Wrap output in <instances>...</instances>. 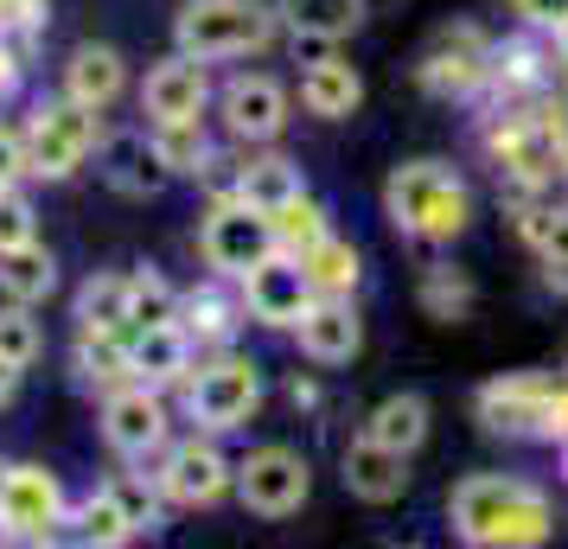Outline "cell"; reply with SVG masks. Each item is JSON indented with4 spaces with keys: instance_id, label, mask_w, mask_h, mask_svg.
Instances as JSON below:
<instances>
[{
    "instance_id": "1",
    "label": "cell",
    "mask_w": 568,
    "mask_h": 549,
    "mask_svg": "<svg viewBox=\"0 0 568 549\" xmlns=\"http://www.w3.org/2000/svg\"><path fill=\"white\" fill-rule=\"evenodd\" d=\"M447 523H454L460 543H479V549L542 543L549 523H556V505L517 472H466L447 492Z\"/></svg>"
},
{
    "instance_id": "2",
    "label": "cell",
    "mask_w": 568,
    "mask_h": 549,
    "mask_svg": "<svg viewBox=\"0 0 568 549\" xmlns=\"http://www.w3.org/2000/svg\"><path fill=\"white\" fill-rule=\"evenodd\" d=\"M384 211L396 231L409 236H428V243H454L466 231V217H473V192L454 166H440V160H409V166H396L384 185Z\"/></svg>"
},
{
    "instance_id": "3",
    "label": "cell",
    "mask_w": 568,
    "mask_h": 549,
    "mask_svg": "<svg viewBox=\"0 0 568 549\" xmlns=\"http://www.w3.org/2000/svg\"><path fill=\"white\" fill-rule=\"evenodd\" d=\"M268 39V13L256 0H185V13L173 20V45L199 64H224V58L256 52Z\"/></svg>"
},
{
    "instance_id": "4",
    "label": "cell",
    "mask_w": 568,
    "mask_h": 549,
    "mask_svg": "<svg viewBox=\"0 0 568 549\" xmlns=\"http://www.w3.org/2000/svg\"><path fill=\"white\" fill-rule=\"evenodd\" d=\"M199 243H205V262H211V268H217V275H236V282H243L256 262H268L275 250H282L275 217H268V211H256V205H243V199L211 211Z\"/></svg>"
},
{
    "instance_id": "5",
    "label": "cell",
    "mask_w": 568,
    "mask_h": 549,
    "mask_svg": "<svg viewBox=\"0 0 568 549\" xmlns=\"http://www.w3.org/2000/svg\"><path fill=\"white\" fill-rule=\"evenodd\" d=\"M185 403H192V421H199V428H211V435H231V428H243V421L256 416L262 370L250 365V358H217V365H205L199 377H192Z\"/></svg>"
},
{
    "instance_id": "6",
    "label": "cell",
    "mask_w": 568,
    "mask_h": 549,
    "mask_svg": "<svg viewBox=\"0 0 568 549\" xmlns=\"http://www.w3.org/2000/svg\"><path fill=\"white\" fill-rule=\"evenodd\" d=\"M90 115H97V109L71 103V96L52 103V109H39L32 129H27V173H39V180H71L83 166V154L97 148Z\"/></svg>"
},
{
    "instance_id": "7",
    "label": "cell",
    "mask_w": 568,
    "mask_h": 549,
    "mask_svg": "<svg viewBox=\"0 0 568 549\" xmlns=\"http://www.w3.org/2000/svg\"><path fill=\"white\" fill-rule=\"evenodd\" d=\"M320 301V288H313V275H307V262L301 256H275L256 262L250 275H243V307H250V319H262V326H301L307 319V307Z\"/></svg>"
},
{
    "instance_id": "8",
    "label": "cell",
    "mask_w": 568,
    "mask_h": 549,
    "mask_svg": "<svg viewBox=\"0 0 568 549\" xmlns=\"http://www.w3.org/2000/svg\"><path fill=\"white\" fill-rule=\"evenodd\" d=\"M236 492H243V505H250L256 518H287V511L307 505L313 472L294 447H256V454L236 467Z\"/></svg>"
},
{
    "instance_id": "9",
    "label": "cell",
    "mask_w": 568,
    "mask_h": 549,
    "mask_svg": "<svg viewBox=\"0 0 568 549\" xmlns=\"http://www.w3.org/2000/svg\"><path fill=\"white\" fill-rule=\"evenodd\" d=\"M205 96H211L205 64L173 52V58H160L154 71H148V83H141V115L154 129H180V122H199L205 115Z\"/></svg>"
},
{
    "instance_id": "10",
    "label": "cell",
    "mask_w": 568,
    "mask_h": 549,
    "mask_svg": "<svg viewBox=\"0 0 568 549\" xmlns=\"http://www.w3.org/2000/svg\"><path fill=\"white\" fill-rule=\"evenodd\" d=\"M58 523V479L39 467H7L0 472V530L7 537H27V543H39V537H52Z\"/></svg>"
},
{
    "instance_id": "11",
    "label": "cell",
    "mask_w": 568,
    "mask_h": 549,
    "mask_svg": "<svg viewBox=\"0 0 568 549\" xmlns=\"http://www.w3.org/2000/svg\"><path fill=\"white\" fill-rule=\"evenodd\" d=\"M103 441L122 454V460H148L160 441H166V403H160L148 384L134 390H115L103 403Z\"/></svg>"
},
{
    "instance_id": "12",
    "label": "cell",
    "mask_w": 568,
    "mask_h": 549,
    "mask_svg": "<svg viewBox=\"0 0 568 549\" xmlns=\"http://www.w3.org/2000/svg\"><path fill=\"white\" fill-rule=\"evenodd\" d=\"M294 339H301V352H307L313 365H352L364 345V319L345 294H320L307 307V319L294 326Z\"/></svg>"
},
{
    "instance_id": "13",
    "label": "cell",
    "mask_w": 568,
    "mask_h": 549,
    "mask_svg": "<svg viewBox=\"0 0 568 549\" xmlns=\"http://www.w3.org/2000/svg\"><path fill=\"white\" fill-rule=\"evenodd\" d=\"M217 109H224V129L236 134V141H275L287 122V90L275 78H231L224 83V96H217Z\"/></svg>"
},
{
    "instance_id": "14",
    "label": "cell",
    "mask_w": 568,
    "mask_h": 549,
    "mask_svg": "<svg viewBox=\"0 0 568 549\" xmlns=\"http://www.w3.org/2000/svg\"><path fill=\"white\" fill-rule=\"evenodd\" d=\"M166 154H160V134L148 141V129H115L103 134V180L115 185V192H129V199H148V192H160L166 185Z\"/></svg>"
},
{
    "instance_id": "15",
    "label": "cell",
    "mask_w": 568,
    "mask_h": 549,
    "mask_svg": "<svg viewBox=\"0 0 568 549\" xmlns=\"http://www.w3.org/2000/svg\"><path fill=\"white\" fill-rule=\"evenodd\" d=\"M231 460L217 454L211 441H180L173 454H166V472H160V486H166V498H180V505H211V498L231 492Z\"/></svg>"
},
{
    "instance_id": "16",
    "label": "cell",
    "mask_w": 568,
    "mask_h": 549,
    "mask_svg": "<svg viewBox=\"0 0 568 549\" xmlns=\"http://www.w3.org/2000/svg\"><path fill=\"white\" fill-rule=\"evenodd\" d=\"M345 492L364 498V505H396V498L409 492V454L358 435V441L345 447Z\"/></svg>"
},
{
    "instance_id": "17",
    "label": "cell",
    "mask_w": 568,
    "mask_h": 549,
    "mask_svg": "<svg viewBox=\"0 0 568 549\" xmlns=\"http://www.w3.org/2000/svg\"><path fill=\"white\" fill-rule=\"evenodd\" d=\"M129 370L141 384H173V377H185V370H192V339H185V326L148 319L129 345Z\"/></svg>"
},
{
    "instance_id": "18",
    "label": "cell",
    "mask_w": 568,
    "mask_h": 549,
    "mask_svg": "<svg viewBox=\"0 0 568 549\" xmlns=\"http://www.w3.org/2000/svg\"><path fill=\"white\" fill-rule=\"evenodd\" d=\"M301 103L320 122H352L364 103V78L345 58H320V64H307V78H301Z\"/></svg>"
},
{
    "instance_id": "19",
    "label": "cell",
    "mask_w": 568,
    "mask_h": 549,
    "mask_svg": "<svg viewBox=\"0 0 568 549\" xmlns=\"http://www.w3.org/2000/svg\"><path fill=\"white\" fill-rule=\"evenodd\" d=\"M64 96L83 109H109L122 96V52L115 45H78L64 64Z\"/></svg>"
},
{
    "instance_id": "20",
    "label": "cell",
    "mask_w": 568,
    "mask_h": 549,
    "mask_svg": "<svg viewBox=\"0 0 568 549\" xmlns=\"http://www.w3.org/2000/svg\"><path fill=\"white\" fill-rule=\"evenodd\" d=\"M428 396H415V390H403V396H384L377 409H371V421H364V435L371 441H384V447H396V454H415V447L428 441Z\"/></svg>"
},
{
    "instance_id": "21",
    "label": "cell",
    "mask_w": 568,
    "mask_h": 549,
    "mask_svg": "<svg viewBox=\"0 0 568 549\" xmlns=\"http://www.w3.org/2000/svg\"><path fill=\"white\" fill-rule=\"evenodd\" d=\"M236 199L275 217V211H287L294 199H307V180H301V166H294V160H256V166H243Z\"/></svg>"
},
{
    "instance_id": "22",
    "label": "cell",
    "mask_w": 568,
    "mask_h": 549,
    "mask_svg": "<svg viewBox=\"0 0 568 549\" xmlns=\"http://www.w3.org/2000/svg\"><path fill=\"white\" fill-rule=\"evenodd\" d=\"M549 384H537V377H511V384H491L479 403H486L491 428H542V416H549Z\"/></svg>"
},
{
    "instance_id": "23",
    "label": "cell",
    "mask_w": 568,
    "mask_h": 549,
    "mask_svg": "<svg viewBox=\"0 0 568 549\" xmlns=\"http://www.w3.org/2000/svg\"><path fill=\"white\" fill-rule=\"evenodd\" d=\"M52 288H58V268H52V256H45L39 243L0 250V294H7V301L32 307V301H45Z\"/></svg>"
},
{
    "instance_id": "24",
    "label": "cell",
    "mask_w": 568,
    "mask_h": 549,
    "mask_svg": "<svg viewBox=\"0 0 568 549\" xmlns=\"http://www.w3.org/2000/svg\"><path fill=\"white\" fill-rule=\"evenodd\" d=\"M275 13L287 20V32H326V39H345V32H358L364 0H275Z\"/></svg>"
},
{
    "instance_id": "25",
    "label": "cell",
    "mask_w": 568,
    "mask_h": 549,
    "mask_svg": "<svg viewBox=\"0 0 568 549\" xmlns=\"http://www.w3.org/2000/svg\"><path fill=\"white\" fill-rule=\"evenodd\" d=\"M78 319L97 326V333H115L122 319H134V282L129 275H97L78 301Z\"/></svg>"
},
{
    "instance_id": "26",
    "label": "cell",
    "mask_w": 568,
    "mask_h": 549,
    "mask_svg": "<svg viewBox=\"0 0 568 549\" xmlns=\"http://www.w3.org/2000/svg\"><path fill=\"white\" fill-rule=\"evenodd\" d=\"M301 262H307V275H313V288L320 294H352L358 288V250L338 243V236H320Z\"/></svg>"
},
{
    "instance_id": "27",
    "label": "cell",
    "mask_w": 568,
    "mask_h": 549,
    "mask_svg": "<svg viewBox=\"0 0 568 549\" xmlns=\"http://www.w3.org/2000/svg\"><path fill=\"white\" fill-rule=\"evenodd\" d=\"M134 530H141V518L129 511L122 486H103V492L83 505V537H90V543H129Z\"/></svg>"
},
{
    "instance_id": "28",
    "label": "cell",
    "mask_w": 568,
    "mask_h": 549,
    "mask_svg": "<svg viewBox=\"0 0 568 549\" xmlns=\"http://www.w3.org/2000/svg\"><path fill=\"white\" fill-rule=\"evenodd\" d=\"M275 236H282V250H301V256H307L313 243L333 236V231L320 224V205H313V199H294L287 211H275Z\"/></svg>"
},
{
    "instance_id": "29",
    "label": "cell",
    "mask_w": 568,
    "mask_h": 549,
    "mask_svg": "<svg viewBox=\"0 0 568 549\" xmlns=\"http://www.w3.org/2000/svg\"><path fill=\"white\" fill-rule=\"evenodd\" d=\"M0 358H13L20 370L39 358V326H32V314L20 307V301H13V307H0Z\"/></svg>"
},
{
    "instance_id": "30",
    "label": "cell",
    "mask_w": 568,
    "mask_h": 549,
    "mask_svg": "<svg viewBox=\"0 0 568 549\" xmlns=\"http://www.w3.org/2000/svg\"><path fill=\"white\" fill-rule=\"evenodd\" d=\"M20 243H32V205L13 185H0V250H20Z\"/></svg>"
},
{
    "instance_id": "31",
    "label": "cell",
    "mask_w": 568,
    "mask_h": 549,
    "mask_svg": "<svg viewBox=\"0 0 568 549\" xmlns=\"http://www.w3.org/2000/svg\"><path fill=\"white\" fill-rule=\"evenodd\" d=\"M537 250L549 262V275H568V211H549L537 224Z\"/></svg>"
},
{
    "instance_id": "32",
    "label": "cell",
    "mask_w": 568,
    "mask_h": 549,
    "mask_svg": "<svg viewBox=\"0 0 568 549\" xmlns=\"http://www.w3.org/2000/svg\"><path fill=\"white\" fill-rule=\"evenodd\" d=\"M134 319L148 326V319H173V294L160 275H134Z\"/></svg>"
},
{
    "instance_id": "33",
    "label": "cell",
    "mask_w": 568,
    "mask_h": 549,
    "mask_svg": "<svg viewBox=\"0 0 568 549\" xmlns=\"http://www.w3.org/2000/svg\"><path fill=\"white\" fill-rule=\"evenodd\" d=\"M517 13L542 32H568V0H517Z\"/></svg>"
},
{
    "instance_id": "34",
    "label": "cell",
    "mask_w": 568,
    "mask_h": 549,
    "mask_svg": "<svg viewBox=\"0 0 568 549\" xmlns=\"http://www.w3.org/2000/svg\"><path fill=\"white\" fill-rule=\"evenodd\" d=\"M338 39H326V32H294V64H320V58H333Z\"/></svg>"
},
{
    "instance_id": "35",
    "label": "cell",
    "mask_w": 568,
    "mask_h": 549,
    "mask_svg": "<svg viewBox=\"0 0 568 549\" xmlns=\"http://www.w3.org/2000/svg\"><path fill=\"white\" fill-rule=\"evenodd\" d=\"M27 166V148H20V134L0 129V185H13V173Z\"/></svg>"
},
{
    "instance_id": "36",
    "label": "cell",
    "mask_w": 568,
    "mask_h": 549,
    "mask_svg": "<svg viewBox=\"0 0 568 549\" xmlns=\"http://www.w3.org/2000/svg\"><path fill=\"white\" fill-rule=\"evenodd\" d=\"M13 390H20V365L0 358V403H13Z\"/></svg>"
},
{
    "instance_id": "37",
    "label": "cell",
    "mask_w": 568,
    "mask_h": 549,
    "mask_svg": "<svg viewBox=\"0 0 568 549\" xmlns=\"http://www.w3.org/2000/svg\"><path fill=\"white\" fill-rule=\"evenodd\" d=\"M13 78H20V71H13V52H7V45H0V96H7V90H13Z\"/></svg>"
}]
</instances>
